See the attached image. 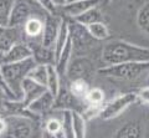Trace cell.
I'll return each mask as SVG.
<instances>
[{"label": "cell", "instance_id": "cb8c5ba5", "mask_svg": "<svg viewBox=\"0 0 149 138\" xmlns=\"http://www.w3.org/2000/svg\"><path fill=\"white\" fill-rule=\"evenodd\" d=\"M68 90L78 100H85L87 92L90 91L91 86H90V82L87 80H83V79H78V80H73V81H68Z\"/></svg>", "mask_w": 149, "mask_h": 138}, {"label": "cell", "instance_id": "44dd1931", "mask_svg": "<svg viewBox=\"0 0 149 138\" xmlns=\"http://www.w3.org/2000/svg\"><path fill=\"white\" fill-rule=\"evenodd\" d=\"M62 79L58 75L57 70H56L55 65H49L47 66V82H46V90H47L51 95L56 97L61 87Z\"/></svg>", "mask_w": 149, "mask_h": 138}, {"label": "cell", "instance_id": "836d02e7", "mask_svg": "<svg viewBox=\"0 0 149 138\" xmlns=\"http://www.w3.org/2000/svg\"><path fill=\"white\" fill-rule=\"evenodd\" d=\"M0 66H1V62H0ZM0 87H1V90L4 92V96H5V100H16L15 97L13 96V93L10 92V90L6 87L5 82L3 80V76H1V70H0Z\"/></svg>", "mask_w": 149, "mask_h": 138}, {"label": "cell", "instance_id": "83f0119b", "mask_svg": "<svg viewBox=\"0 0 149 138\" xmlns=\"http://www.w3.org/2000/svg\"><path fill=\"white\" fill-rule=\"evenodd\" d=\"M61 114V132L65 138H74L73 125H72V112L71 111H60Z\"/></svg>", "mask_w": 149, "mask_h": 138}, {"label": "cell", "instance_id": "d6986e66", "mask_svg": "<svg viewBox=\"0 0 149 138\" xmlns=\"http://www.w3.org/2000/svg\"><path fill=\"white\" fill-rule=\"evenodd\" d=\"M73 57V54H72V46H71V41H67L66 46L63 47V50L61 51V54L57 56L56 59V63H55V67L57 70L58 75L61 76V79H63L65 75H66V70H67V66L71 59Z\"/></svg>", "mask_w": 149, "mask_h": 138}, {"label": "cell", "instance_id": "ac0fdd59", "mask_svg": "<svg viewBox=\"0 0 149 138\" xmlns=\"http://www.w3.org/2000/svg\"><path fill=\"white\" fill-rule=\"evenodd\" d=\"M45 91H46L45 86H41L39 84H36L35 81H32L31 79H29V77H26L21 84V93H22L21 101L27 107L32 101H35L37 97H40Z\"/></svg>", "mask_w": 149, "mask_h": 138}, {"label": "cell", "instance_id": "603a6c76", "mask_svg": "<svg viewBox=\"0 0 149 138\" xmlns=\"http://www.w3.org/2000/svg\"><path fill=\"white\" fill-rule=\"evenodd\" d=\"M106 101V92L101 87H91L87 92L85 100L86 106H92V107H102Z\"/></svg>", "mask_w": 149, "mask_h": 138}, {"label": "cell", "instance_id": "3957f363", "mask_svg": "<svg viewBox=\"0 0 149 138\" xmlns=\"http://www.w3.org/2000/svg\"><path fill=\"white\" fill-rule=\"evenodd\" d=\"M34 66L35 62L31 57L20 62L1 63V66H0L3 80L16 100H21V84L27 77V73Z\"/></svg>", "mask_w": 149, "mask_h": 138}, {"label": "cell", "instance_id": "ba28073f", "mask_svg": "<svg viewBox=\"0 0 149 138\" xmlns=\"http://www.w3.org/2000/svg\"><path fill=\"white\" fill-rule=\"evenodd\" d=\"M86 107L87 106L85 105V102L82 100H78L74 97L71 92H70L68 87H63L61 82L60 91L57 96L55 97V105H54L55 111H71V112L82 113Z\"/></svg>", "mask_w": 149, "mask_h": 138}, {"label": "cell", "instance_id": "5bb4252c", "mask_svg": "<svg viewBox=\"0 0 149 138\" xmlns=\"http://www.w3.org/2000/svg\"><path fill=\"white\" fill-rule=\"evenodd\" d=\"M30 16H32V8L30 3L24 1V0H16L10 14V17H9L8 26L22 27Z\"/></svg>", "mask_w": 149, "mask_h": 138}, {"label": "cell", "instance_id": "4dcf8cb0", "mask_svg": "<svg viewBox=\"0 0 149 138\" xmlns=\"http://www.w3.org/2000/svg\"><path fill=\"white\" fill-rule=\"evenodd\" d=\"M42 130L46 131L47 133H51V135L56 136L57 133L61 132V119L56 118V117H49L46 119Z\"/></svg>", "mask_w": 149, "mask_h": 138}, {"label": "cell", "instance_id": "7402d4cb", "mask_svg": "<svg viewBox=\"0 0 149 138\" xmlns=\"http://www.w3.org/2000/svg\"><path fill=\"white\" fill-rule=\"evenodd\" d=\"M72 20L87 27L88 25H92V24H95V22L103 21V15H102L100 8L96 6V8H92V9H90V10H87L86 13L81 14L80 16L74 17V19H72Z\"/></svg>", "mask_w": 149, "mask_h": 138}, {"label": "cell", "instance_id": "e575fe53", "mask_svg": "<svg viewBox=\"0 0 149 138\" xmlns=\"http://www.w3.org/2000/svg\"><path fill=\"white\" fill-rule=\"evenodd\" d=\"M6 131V122L4 117H0V137H1Z\"/></svg>", "mask_w": 149, "mask_h": 138}, {"label": "cell", "instance_id": "f35d334b", "mask_svg": "<svg viewBox=\"0 0 149 138\" xmlns=\"http://www.w3.org/2000/svg\"><path fill=\"white\" fill-rule=\"evenodd\" d=\"M56 137H57V138H65V137H63V135H62V132L57 133V135H56Z\"/></svg>", "mask_w": 149, "mask_h": 138}, {"label": "cell", "instance_id": "ab89813d", "mask_svg": "<svg viewBox=\"0 0 149 138\" xmlns=\"http://www.w3.org/2000/svg\"><path fill=\"white\" fill-rule=\"evenodd\" d=\"M146 86H149V72L147 73V84H146Z\"/></svg>", "mask_w": 149, "mask_h": 138}, {"label": "cell", "instance_id": "60d3db41", "mask_svg": "<svg viewBox=\"0 0 149 138\" xmlns=\"http://www.w3.org/2000/svg\"><path fill=\"white\" fill-rule=\"evenodd\" d=\"M74 1H78V0H67V4L68 3H74Z\"/></svg>", "mask_w": 149, "mask_h": 138}, {"label": "cell", "instance_id": "ee69618b", "mask_svg": "<svg viewBox=\"0 0 149 138\" xmlns=\"http://www.w3.org/2000/svg\"><path fill=\"white\" fill-rule=\"evenodd\" d=\"M0 117H1V116H0Z\"/></svg>", "mask_w": 149, "mask_h": 138}, {"label": "cell", "instance_id": "7c38bea8", "mask_svg": "<svg viewBox=\"0 0 149 138\" xmlns=\"http://www.w3.org/2000/svg\"><path fill=\"white\" fill-rule=\"evenodd\" d=\"M146 137V128L144 125L138 119H130L122 123L111 138H144Z\"/></svg>", "mask_w": 149, "mask_h": 138}, {"label": "cell", "instance_id": "484cf974", "mask_svg": "<svg viewBox=\"0 0 149 138\" xmlns=\"http://www.w3.org/2000/svg\"><path fill=\"white\" fill-rule=\"evenodd\" d=\"M72 125H73L74 138H86L87 121L80 112H72Z\"/></svg>", "mask_w": 149, "mask_h": 138}, {"label": "cell", "instance_id": "2e32d148", "mask_svg": "<svg viewBox=\"0 0 149 138\" xmlns=\"http://www.w3.org/2000/svg\"><path fill=\"white\" fill-rule=\"evenodd\" d=\"M100 3L101 0H78V1L74 3H68L60 9H61L65 16L70 17V20H72L74 17L80 16L81 14L86 13L87 10H90V9L98 6Z\"/></svg>", "mask_w": 149, "mask_h": 138}, {"label": "cell", "instance_id": "277c9868", "mask_svg": "<svg viewBox=\"0 0 149 138\" xmlns=\"http://www.w3.org/2000/svg\"><path fill=\"white\" fill-rule=\"evenodd\" d=\"M100 75L118 81H136L144 73L149 72V62H127L120 65L104 66L98 68Z\"/></svg>", "mask_w": 149, "mask_h": 138}, {"label": "cell", "instance_id": "d4e9b609", "mask_svg": "<svg viewBox=\"0 0 149 138\" xmlns=\"http://www.w3.org/2000/svg\"><path fill=\"white\" fill-rule=\"evenodd\" d=\"M87 30L90 33L91 38L95 41H106L109 38V29L104 24V21L95 22L92 25H88Z\"/></svg>", "mask_w": 149, "mask_h": 138}, {"label": "cell", "instance_id": "e0dca14e", "mask_svg": "<svg viewBox=\"0 0 149 138\" xmlns=\"http://www.w3.org/2000/svg\"><path fill=\"white\" fill-rule=\"evenodd\" d=\"M54 105H55V97L50 92L46 90L40 97H37L35 101L27 106V108L35 114V116L42 118L45 114H47L54 109Z\"/></svg>", "mask_w": 149, "mask_h": 138}, {"label": "cell", "instance_id": "6da1fadb", "mask_svg": "<svg viewBox=\"0 0 149 138\" xmlns=\"http://www.w3.org/2000/svg\"><path fill=\"white\" fill-rule=\"evenodd\" d=\"M101 60L103 67L127 62H149V49L128 41L113 40L102 47Z\"/></svg>", "mask_w": 149, "mask_h": 138}, {"label": "cell", "instance_id": "1f68e13d", "mask_svg": "<svg viewBox=\"0 0 149 138\" xmlns=\"http://www.w3.org/2000/svg\"><path fill=\"white\" fill-rule=\"evenodd\" d=\"M36 1L41 8H42V10L45 11V14H50V15H58L57 14L58 9L55 6L52 0H36Z\"/></svg>", "mask_w": 149, "mask_h": 138}, {"label": "cell", "instance_id": "30bf717a", "mask_svg": "<svg viewBox=\"0 0 149 138\" xmlns=\"http://www.w3.org/2000/svg\"><path fill=\"white\" fill-rule=\"evenodd\" d=\"M20 41H24L21 27L0 26V57Z\"/></svg>", "mask_w": 149, "mask_h": 138}, {"label": "cell", "instance_id": "ffe728a7", "mask_svg": "<svg viewBox=\"0 0 149 138\" xmlns=\"http://www.w3.org/2000/svg\"><path fill=\"white\" fill-rule=\"evenodd\" d=\"M70 40V30H68V19L66 17H62V21H61V26H60V30H58V34H57V38H56L55 41V46H54V50H55V55H56V59L61 51L63 50V47L66 46L67 41Z\"/></svg>", "mask_w": 149, "mask_h": 138}, {"label": "cell", "instance_id": "8d00e7d4", "mask_svg": "<svg viewBox=\"0 0 149 138\" xmlns=\"http://www.w3.org/2000/svg\"><path fill=\"white\" fill-rule=\"evenodd\" d=\"M42 138H57L55 135H51V133H47L46 131L42 130Z\"/></svg>", "mask_w": 149, "mask_h": 138}, {"label": "cell", "instance_id": "4fadbf2b", "mask_svg": "<svg viewBox=\"0 0 149 138\" xmlns=\"http://www.w3.org/2000/svg\"><path fill=\"white\" fill-rule=\"evenodd\" d=\"M29 44L32 56L31 59L34 60L35 65H55L56 63V55L54 49H47L41 45L40 41H32V43H26Z\"/></svg>", "mask_w": 149, "mask_h": 138}, {"label": "cell", "instance_id": "74e56055", "mask_svg": "<svg viewBox=\"0 0 149 138\" xmlns=\"http://www.w3.org/2000/svg\"><path fill=\"white\" fill-rule=\"evenodd\" d=\"M4 100H5V97H4V96L0 93V108H1V105H3V101H4Z\"/></svg>", "mask_w": 149, "mask_h": 138}, {"label": "cell", "instance_id": "b9f144b4", "mask_svg": "<svg viewBox=\"0 0 149 138\" xmlns=\"http://www.w3.org/2000/svg\"><path fill=\"white\" fill-rule=\"evenodd\" d=\"M0 93H1V95L4 96V92H3V90H1V87H0ZM4 97H5V96H4Z\"/></svg>", "mask_w": 149, "mask_h": 138}, {"label": "cell", "instance_id": "f1b7e54d", "mask_svg": "<svg viewBox=\"0 0 149 138\" xmlns=\"http://www.w3.org/2000/svg\"><path fill=\"white\" fill-rule=\"evenodd\" d=\"M137 25L144 34L149 36V1L139 9L137 14Z\"/></svg>", "mask_w": 149, "mask_h": 138}, {"label": "cell", "instance_id": "d6a6232c", "mask_svg": "<svg viewBox=\"0 0 149 138\" xmlns=\"http://www.w3.org/2000/svg\"><path fill=\"white\" fill-rule=\"evenodd\" d=\"M137 98L139 101H142L143 103H146L149 106V86H144L141 90H138L137 92Z\"/></svg>", "mask_w": 149, "mask_h": 138}, {"label": "cell", "instance_id": "d590c367", "mask_svg": "<svg viewBox=\"0 0 149 138\" xmlns=\"http://www.w3.org/2000/svg\"><path fill=\"white\" fill-rule=\"evenodd\" d=\"M54 1V4H55V6L57 8V9H60V8H62V6H65L67 4V0H52Z\"/></svg>", "mask_w": 149, "mask_h": 138}, {"label": "cell", "instance_id": "5b68a950", "mask_svg": "<svg viewBox=\"0 0 149 138\" xmlns=\"http://www.w3.org/2000/svg\"><path fill=\"white\" fill-rule=\"evenodd\" d=\"M68 30H70V41L72 46V54L74 56H86L90 51L95 40L91 38L87 27L78 22L68 19Z\"/></svg>", "mask_w": 149, "mask_h": 138}, {"label": "cell", "instance_id": "8fae6325", "mask_svg": "<svg viewBox=\"0 0 149 138\" xmlns=\"http://www.w3.org/2000/svg\"><path fill=\"white\" fill-rule=\"evenodd\" d=\"M22 30V40L24 43H32V41H40L44 30V17L32 15L26 20Z\"/></svg>", "mask_w": 149, "mask_h": 138}, {"label": "cell", "instance_id": "9c48e42d", "mask_svg": "<svg viewBox=\"0 0 149 138\" xmlns=\"http://www.w3.org/2000/svg\"><path fill=\"white\" fill-rule=\"evenodd\" d=\"M61 16L46 14L44 17V30L42 35H41V45L47 49H54L60 26H61Z\"/></svg>", "mask_w": 149, "mask_h": 138}, {"label": "cell", "instance_id": "9a60e30c", "mask_svg": "<svg viewBox=\"0 0 149 138\" xmlns=\"http://www.w3.org/2000/svg\"><path fill=\"white\" fill-rule=\"evenodd\" d=\"M31 56H32V52H31L29 44L24 43V41H20V43L15 44L6 54H4L0 57V62L1 63L20 62V61H24V60L30 59Z\"/></svg>", "mask_w": 149, "mask_h": 138}, {"label": "cell", "instance_id": "4316f807", "mask_svg": "<svg viewBox=\"0 0 149 138\" xmlns=\"http://www.w3.org/2000/svg\"><path fill=\"white\" fill-rule=\"evenodd\" d=\"M27 77L35 81L36 84L46 87V82H47V66L45 65H35L27 73Z\"/></svg>", "mask_w": 149, "mask_h": 138}, {"label": "cell", "instance_id": "7bdbcfd3", "mask_svg": "<svg viewBox=\"0 0 149 138\" xmlns=\"http://www.w3.org/2000/svg\"><path fill=\"white\" fill-rule=\"evenodd\" d=\"M103 1H104V3H109V1H111V0H103Z\"/></svg>", "mask_w": 149, "mask_h": 138}, {"label": "cell", "instance_id": "f546056e", "mask_svg": "<svg viewBox=\"0 0 149 138\" xmlns=\"http://www.w3.org/2000/svg\"><path fill=\"white\" fill-rule=\"evenodd\" d=\"M16 0H0V26H8Z\"/></svg>", "mask_w": 149, "mask_h": 138}, {"label": "cell", "instance_id": "52a82bcc", "mask_svg": "<svg viewBox=\"0 0 149 138\" xmlns=\"http://www.w3.org/2000/svg\"><path fill=\"white\" fill-rule=\"evenodd\" d=\"M95 71V65L88 57L86 56H74L71 59L65 77L68 79V81L83 79L87 80L91 79L92 73Z\"/></svg>", "mask_w": 149, "mask_h": 138}, {"label": "cell", "instance_id": "8992f818", "mask_svg": "<svg viewBox=\"0 0 149 138\" xmlns=\"http://www.w3.org/2000/svg\"><path fill=\"white\" fill-rule=\"evenodd\" d=\"M137 100L138 98L136 92H127V93L116 96L102 106L98 117L103 121H112L127 111L133 103H136Z\"/></svg>", "mask_w": 149, "mask_h": 138}, {"label": "cell", "instance_id": "7a4b0ae2", "mask_svg": "<svg viewBox=\"0 0 149 138\" xmlns=\"http://www.w3.org/2000/svg\"><path fill=\"white\" fill-rule=\"evenodd\" d=\"M6 131L0 138H42L41 118L5 116Z\"/></svg>", "mask_w": 149, "mask_h": 138}]
</instances>
